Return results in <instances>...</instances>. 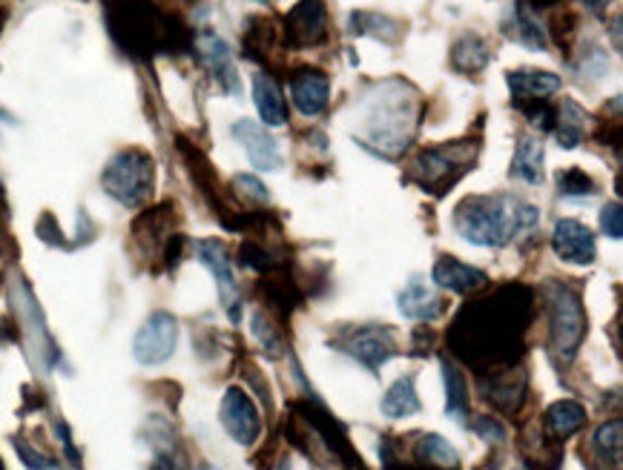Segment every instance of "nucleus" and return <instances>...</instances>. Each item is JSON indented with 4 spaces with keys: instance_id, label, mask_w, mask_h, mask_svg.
Listing matches in <instances>:
<instances>
[{
    "instance_id": "b1692460",
    "label": "nucleus",
    "mask_w": 623,
    "mask_h": 470,
    "mask_svg": "<svg viewBox=\"0 0 623 470\" xmlns=\"http://www.w3.org/2000/svg\"><path fill=\"white\" fill-rule=\"evenodd\" d=\"M347 32L351 35H371V38L382 40V44H396L403 38L405 24L396 17L379 15V12H354L347 21Z\"/></svg>"
},
{
    "instance_id": "f704fd0d",
    "label": "nucleus",
    "mask_w": 623,
    "mask_h": 470,
    "mask_svg": "<svg viewBox=\"0 0 623 470\" xmlns=\"http://www.w3.org/2000/svg\"><path fill=\"white\" fill-rule=\"evenodd\" d=\"M253 333H256V338H259V345L265 347V350L270 352V356H279V350H282V345H279L277 333H273V327H270L265 319H261V313L253 316Z\"/></svg>"
},
{
    "instance_id": "a211bd4d",
    "label": "nucleus",
    "mask_w": 623,
    "mask_h": 470,
    "mask_svg": "<svg viewBox=\"0 0 623 470\" xmlns=\"http://www.w3.org/2000/svg\"><path fill=\"white\" fill-rule=\"evenodd\" d=\"M396 301H400V313L414 322H435L445 313V301L423 279H411Z\"/></svg>"
},
{
    "instance_id": "a878e982",
    "label": "nucleus",
    "mask_w": 623,
    "mask_h": 470,
    "mask_svg": "<svg viewBox=\"0 0 623 470\" xmlns=\"http://www.w3.org/2000/svg\"><path fill=\"white\" fill-rule=\"evenodd\" d=\"M586 121H589V115H586L584 107L572 98H563L561 112L554 115V135H558L563 149H575L577 144H584Z\"/></svg>"
},
{
    "instance_id": "5701e85b",
    "label": "nucleus",
    "mask_w": 623,
    "mask_h": 470,
    "mask_svg": "<svg viewBox=\"0 0 623 470\" xmlns=\"http://www.w3.org/2000/svg\"><path fill=\"white\" fill-rule=\"evenodd\" d=\"M543 158L546 149L540 138H521L517 149H514V161H512V178H521L523 184H543Z\"/></svg>"
},
{
    "instance_id": "79ce46f5",
    "label": "nucleus",
    "mask_w": 623,
    "mask_h": 470,
    "mask_svg": "<svg viewBox=\"0 0 623 470\" xmlns=\"http://www.w3.org/2000/svg\"><path fill=\"white\" fill-rule=\"evenodd\" d=\"M201 470H221V468H201Z\"/></svg>"
},
{
    "instance_id": "473e14b6",
    "label": "nucleus",
    "mask_w": 623,
    "mask_h": 470,
    "mask_svg": "<svg viewBox=\"0 0 623 470\" xmlns=\"http://www.w3.org/2000/svg\"><path fill=\"white\" fill-rule=\"evenodd\" d=\"M474 433L480 436L482 442H489V445H500L505 442V428L498 422V419H491V416H477L472 422Z\"/></svg>"
},
{
    "instance_id": "bb28decb",
    "label": "nucleus",
    "mask_w": 623,
    "mask_h": 470,
    "mask_svg": "<svg viewBox=\"0 0 623 470\" xmlns=\"http://www.w3.org/2000/svg\"><path fill=\"white\" fill-rule=\"evenodd\" d=\"M382 413L388 416V419H408V416L419 413V396H417V382H414V376H403L396 379L391 387H388V393L382 396Z\"/></svg>"
},
{
    "instance_id": "9b49d317",
    "label": "nucleus",
    "mask_w": 623,
    "mask_h": 470,
    "mask_svg": "<svg viewBox=\"0 0 623 470\" xmlns=\"http://www.w3.org/2000/svg\"><path fill=\"white\" fill-rule=\"evenodd\" d=\"M342 350L347 356H354L356 361H363L365 368H382L388 359L396 356V338L388 327H377V324H368V327H356L354 333H347V338L342 342Z\"/></svg>"
},
{
    "instance_id": "72a5a7b5",
    "label": "nucleus",
    "mask_w": 623,
    "mask_h": 470,
    "mask_svg": "<svg viewBox=\"0 0 623 470\" xmlns=\"http://www.w3.org/2000/svg\"><path fill=\"white\" fill-rule=\"evenodd\" d=\"M233 184H236V189L242 193V196L256 201V205H268V198H270L268 187H265L259 178H253V175H236Z\"/></svg>"
},
{
    "instance_id": "2f4dec72",
    "label": "nucleus",
    "mask_w": 623,
    "mask_h": 470,
    "mask_svg": "<svg viewBox=\"0 0 623 470\" xmlns=\"http://www.w3.org/2000/svg\"><path fill=\"white\" fill-rule=\"evenodd\" d=\"M600 230H603V235H607V238H612V242H621L623 212H621V205H618V201H612V205L603 207V212H600Z\"/></svg>"
},
{
    "instance_id": "7c9ffc66",
    "label": "nucleus",
    "mask_w": 623,
    "mask_h": 470,
    "mask_svg": "<svg viewBox=\"0 0 623 470\" xmlns=\"http://www.w3.org/2000/svg\"><path fill=\"white\" fill-rule=\"evenodd\" d=\"M558 189H561V196L586 198L598 193V184H595L593 175H586L584 170L569 166V170H561V173H558Z\"/></svg>"
},
{
    "instance_id": "aec40b11",
    "label": "nucleus",
    "mask_w": 623,
    "mask_h": 470,
    "mask_svg": "<svg viewBox=\"0 0 623 470\" xmlns=\"http://www.w3.org/2000/svg\"><path fill=\"white\" fill-rule=\"evenodd\" d=\"M491 58H494L491 44L482 38V35H474V32L463 35V38L451 47V66H454V72H460V75H477V72L489 66Z\"/></svg>"
},
{
    "instance_id": "c9c22d12",
    "label": "nucleus",
    "mask_w": 623,
    "mask_h": 470,
    "mask_svg": "<svg viewBox=\"0 0 623 470\" xmlns=\"http://www.w3.org/2000/svg\"><path fill=\"white\" fill-rule=\"evenodd\" d=\"M152 470H190L187 456H184L182 450H175V447L170 445V447H167V450H161V454L156 456V462H152Z\"/></svg>"
},
{
    "instance_id": "6e6552de",
    "label": "nucleus",
    "mask_w": 623,
    "mask_h": 470,
    "mask_svg": "<svg viewBox=\"0 0 623 470\" xmlns=\"http://www.w3.org/2000/svg\"><path fill=\"white\" fill-rule=\"evenodd\" d=\"M279 32H282V40L291 49H310L325 44V38H328V9H325V0H300L284 15Z\"/></svg>"
},
{
    "instance_id": "1a4fd4ad",
    "label": "nucleus",
    "mask_w": 623,
    "mask_h": 470,
    "mask_svg": "<svg viewBox=\"0 0 623 470\" xmlns=\"http://www.w3.org/2000/svg\"><path fill=\"white\" fill-rule=\"evenodd\" d=\"M221 428L230 433V440L236 445H253L259 440L261 433V416L256 401L247 396V391L242 387H228L224 396H221Z\"/></svg>"
},
{
    "instance_id": "e433bc0d",
    "label": "nucleus",
    "mask_w": 623,
    "mask_h": 470,
    "mask_svg": "<svg viewBox=\"0 0 623 470\" xmlns=\"http://www.w3.org/2000/svg\"><path fill=\"white\" fill-rule=\"evenodd\" d=\"M15 450H17V456L24 459V465L29 470H49V468H52V462H49L47 456L38 454V450L26 445L24 440H15Z\"/></svg>"
},
{
    "instance_id": "f257e3e1",
    "label": "nucleus",
    "mask_w": 623,
    "mask_h": 470,
    "mask_svg": "<svg viewBox=\"0 0 623 470\" xmlns=\"http://www.w3.org/2000/svg\"><path fill=\"white\" fill-rule=\"evenodd\" d=\"M540 224V210L514 196H468L454 210V227L477 247H505Z\"/></svg>"
},
{
    "instance_id": "20e7f679",
    "label": "nucleus",
    "mask_w": 623,
    "mask_h": 470,
    "mask_svg": "<svg viewBox=\"0 0 623 470\" xmlns=\"http://www.w3.org/2000/svg\"><path fill=\"white\" fill-rule=\"evenodd\" d=\"M477 144L474 141H454L442 144V147L423 149L414 164H411L408 181L419 184L428 193L442 196L445 189L454 187L468 170H474V158H477Z\"/></svg>"
},
{
    "instance_id": "cd10ccee",
    "label": "nucleus",
    "mask_w": 623,
    "mask_h": 470,
    "mask_svg": "<svg viewBox=\"0 0 623 470\" xmlns=\"http://www.w3.org/2000/svg\"><path fill=\"white\" fill-rule=\"evenodd\" d=\"M442 382H445V413L451 419H466L468 416V384L451 361H442Z\"/></svg>"
},
{
    "instance_id": "ea45409f",
    "label": "nucleus",
    "mask_w": 623,
    "mask_h": 470,
    "mask_svg": "<svg viewBox=\"0 0 623 470\" xmlns=\"http://www.w3.org/2000/svg\"><path fill=\"white\" fill-rule=\"evenodd\" d=\"M279 470H296V465H293V462H284Z\"/></svg>"
},
{
    "instance_id": "4c0bfd02",
    "label": "nucleus",
    "mask_w": 623,
    "mask_h": 470,
    "mask_svg": "<svg viewBox=\"0 0 623 470\" xmlns=\"http://www.w3.org/2000/svg\"><path fill=\"white\" fill-rule=\"evenodd\" d=\"M609 3H612V0H584V7L589 9L593 15H603L609 9Z\"/></svg>"
},
{
    "instance_id": "f03ea898",
    "label": "nucleus",
    "mask_w": 623,
    "mask_h": 470,
    "mask_svg": "<svg viewBox=\"0 0 623 470\" xmlns=\"http://www.w3.org/2000/svg\"><path fill=\"white\" fill-rule=\"evenodd\" d=\"M419 101L414 87L403 81H388L365 115V141L382 156H396L408 147L417 126Z\"/></svg>"
},
{
    "instance_id": "7ed1b4c3",
    "label": "nucleus",
    "mask_w": 623,
    "mask_h": 470,
    "mask_svg": "<svg viewBox=\"0 0 623 470\" xmlns=\"http://www.w3.org/2000/svg\"><path fill=\"white\" fill-rule=\"evenodd\" d=\"M107 21H110L112 38L130 55H152L161 49H173V35L182 29H173L150 0H115L107 7Z\"/></svg>"
},
{
    "instance_id": "a19ab883",
    "label": "nucleus",
    "mask_w": 623,
    "mask_h": 470,
    "mask_svg": "<svg viewBox=\"0 0 623 470\" xmlns=\"http://www.w3.org/2000/svg\"><path fill=\"white\" fill-rule=\"evenodd\" d=\"M259 3H273V0H259Z\"/></svg>"
},
{
    "instance_id": "58836bf2",
    "label": "nucleus",
    "mask_w": 623,
    "mask_h": 470,
    "mask_svg": "<svg viewBox=\"0 0 623 470\" xmlns=\"http://www.w3.org/2000/svg\"><path fill=\"white\" fill-rule=\"evenodd\" d=\"M612 32H615V49H621V15H615V21H612Z\"/></svg>"
},
{
    "instance_id": "c756f323",
    "label": "nucleus",
    "mask_w": 623,
    "mask_h": 470,
    "mask_svg": "<svg viewBox=\"0 0 623 470\" xmlns=\"http://www.w3.org/2000/svg\"><path fill=\"white\" fill-rule=\"evenodd\" d=\"M621 447H623V422L621 419H612V422H603L595 431L593 436V450L603 459V462H612L618 468L621 465Z\"/></svg>"
},
{
    "instance_id": "f3484780",
    "label": "nucleus",
    "mask_w": 623,
    "mask_h": 470,
    "mask_svg": "<svg viewBox=\"0 0 623 470\" xmlns=\"http://www.w3.org/2000/svg\"><path fill=\"white\" fill-rule=\"evenodd\" d=\"M431 279H435L437 287L451 290V293H460V296L480 290V287H486V282H489V275L482 273V270L466 264V261L454 259V256H442V259L435 264Z\"/></svg>"
},
{
    "instance_id": "423d86ee",
    "label": "nucleus",
    "mask_w": 623,
    "mask_h": 470,
    "mask_svg": "<svg viewBox=\"0 0 623 470\" xmlns=\"http://www.w3.org/2000/svg\"><path fill=\"white\" fill-rule=\"evenodd\" d=\"M549 310H552V347L563 359H572L586 338V313L581 293L566 284H552Z\"/></svg>"
},
{
    "instance_id": "412c9836",
    "label": "nucleus",
    "mask_w": 623,
    "mask_h": 470,
    "mask_svg": "<svg viewBox=\"0 0 623 470\" xmlns=\"http://www.w3.org/2000/svg\"><path fill=\"white\" fill-rule=\"evenodd\" d=\"M584 424H586V408L575 399L554 401V405H549L543 413V428L549 431V436L558 442L572 440Z\"/></svg>"
},
{
    "instance_id": "2eb2a0df",
    "label": "nucleus",
    "mask_w": 623,
    "mask_h": 470,
    "mask_svg": "<svg viewBox=\"0 0 623 470\" xmlns=\"http://www.w3.org/2000/svg\"><path fill=\"white\" fill-rule=\"evenodd\" d=\"M291 98L293 107L305 118L322 115L328 110V101H331V81L322 70L305 66V70L291 75Z\"/></svg>"
},
{
    "instance_id": "c85d7f7f",
    "label": "nucleus",
    "mask_w": 623,
    "mask_h": 470,
    "mask_svg": "<svg viewBox=\"0 0 623 470\" xmlns=\"http://www.w3.org/2000/svg\"><path fill=\"white\" fill-rule=\"evenodd\" d=\"M417 456L428 465H440V468H457L460 454L457 447L451 445L449 440H442L437 433H426L417 442Z\"/></svg>"
},
{
    "instance_id": "0eeeda50",
    "label": "nucleus",
    "mask_w": 623,
    "mask_h": 470,
    "mask_svg": "<svg viewBox=\"0 0 623 470\" xmlns=\"http://www.w3.org/2000/svg\"><path fill=\"white\" fill-rule=\"evenodd\" d=\"M175 345H179V322L164 310H158L135 333L133 356L138 364L152 368V364H164L173 356Z\"/></svg>"
},
{
    "instance_id": "dca6fc26",
    "label": "nucleus",
    "mask_w": 623,
    "mask_h": 470,
    "mask_svg": "<svg viewBox=\"0 0 623 470\" xmlns=\"http://www.w3.org/2000/svg\"><path fill=\"white\" fill-rule=\"evenodd\" d=\"M503 35L512 38L514 44L532 49V52H546L549 49V29L540 24V17L526 0H517L509 9V15L503 17Z\"/></svg>"
},
{
    "instance_id": "ddd939ff",
    "label": "nucleus",
    "mask_w": 623,
    "mask_h": 470,
    "mask_svg": "<svg viewBox=\"0 0 623 470\" xmlns=\"http://www.w3.org/2000/svg\"><path fill=\"white\" fill-rule=\"evenodd\" d=\"M196 250V259L213 273L216 287H219L221 301L228 305L230 319L236 322V313H233V305H236V293H239V282L236 273H233V259H230L228 247L219 242V238H201V242L193 244Z\"/></svg>"
},
{
    "instance_id": "393cba45",
    "label": "nucleus",
    "mask_w": 623,
    "mask_h": 470,
    "mask_svg": "<svg viewBox=\"0 0 623 470\" xmlns=\"http://www.w3.org/2000/svg\"><path fill=\"white\" fill-rule=\"evenodd\" d=\"M526 393V376L512 370V373H494L489 382H482V396L503 410H514L521 405Z\"/></svg>"
},
{
    "instance_id": "6ab92c4d",
    "label": "nucleus",
    "mask_w": 623,
    "mask_h": 470,
    "mask_svg": "<svg viewBox=\"0 0 623 470\" xmlns=\"http://www.w3.org/2000/svg\"><path fill=\"white\" fill-rule=\"evenodd\" d=\"M253 103H256L265 126L288 124V103H284L282 89H279V84L273 81L270 72H256L253 75Z\"/></svg>"
},
{
    "instance_id": "9d476101",
    "label": "nucleus",
    "mask_w": 623,
    "mask_h": 470,
    "mask_svg": "<svg viewBox=\"0 0 623 470\" xmlns=\"http://www.w3.org/2000/svg\"><path fill=\"white\" fill-rule=\"evenodd\" d=\"M230 133L242 144V149H245L251 164L256 166V170H261V173H277V170H282L284 156L282 149H279L277 138L268 133V126L242 118V121L230 126Z\"/></svg>"
},
{
    "instance_id": "f8f14e48",
    "label": "nucleus",
    "mask_w": 623,
    "mask_h": 470,
    "mask_svg": "<svg viewBox=\"0 0 623 470\" xmlns=\"http://www.w3.org/2000/svg\"><path fill=\"white\" fill-rule=\"evenodd\" d=\"M193 49H196L198 63L205 66L224 92L236 95L239 92V75L236 63H233V52H230L228 40L219 38L216 32H198L196 40H193Z\"/></svg>"
},
{
    "instance_id": "39448f33",
    "label": "nucleus",
    "mask_w": 623,
    "mask_h": 470,
    "mask_svg": "<svg viewBox=\"0 0 623 470\" xmlns=\"http://www.w3.org/2000/svg\"><path fill=\"white\" fill-rule=\"evenodd\" d=\"M101 184L107 196L124 207H142L156 187V164L144 149H121L103 166Z\"/></svg>"
},
{
    "instance_id": "4be33fe9",
    "label": "nucleus",
    "mask_w": 623,
    "mask_h": 470,
    "mask_svg": "<svg viewBox=\"0 0 623 470\" xmlns=\"http://www.w3.org/2000/svg\"><path fill=\"white\" fill-rule=\"evenodd\" d=\"M505 84L512 89L514 101L526 98H549L561 89V78L546 70H514L505 75Z\"/></svg>"
},
{
    "instance_id": "4468645a",
    "label": "nucleus",
    "mask_w": 623,
    "mask_h": 470,
    "mask_svg": "<svg viewBox=\"0 0 623 470\" xmlns=\"http://www.w3.org/2000/svg\"><path fill=\"white\" fill-rule=\"evenodd\" d=\"M552 250L566 264L586 267L593 264L595 256H598V242H595V233L586 224L575 219H563L554 224Z\"/></svg>"
}]
</instances>
